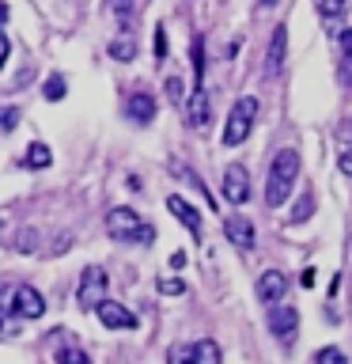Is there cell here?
<instances>
[{
    "mask_svg": "<svg viewBox=\"0 0 352 364\" xmlns=\"http://www.w3.org/2000/svg\"><path fill=\"white\" fill-rule=\"evenodd\" d=\"M295 175H299V152H295V148H280V152L273 156L269 178H265V205H269V209H280V205H284Z\"/></svg>",
    "mask_w": 352,
    "mask_h": 364,
    "instance_id": "1",
    "label": "cell"
},
{
    "mask_svg": "<svg viewBox=\"0 0 352 364\" xmlns=\"http://www.w3.org/2000/svg\"><path fill=\"white\" fill-rule=\"evenodd\" d=\"M106 232L118 239V243H141L148 247L155 239V228L141 220V213L133 209H110L106 213Z\"/></svg>",
    "mask_w": 352,
    "mask_h": 364,
    "instance_id": "2",
    "label": "cell"
},
{
    "mask_svg": "<svg viewBox=\"0 0 352 364\" xmlns=\"http://www.w3.org/2000/svg\"><path fill=\"white\" fill-rule=\"evenodd\" d=\"M254 114H258V99H254V95H243V99L231 107V114H227V125H224V144H227V148L243 144L246 136H250Z\"/></svg>",
    "mask_w": 352,
    "mask_h": 364,
    "instance_id": "3",
    "label": "cell"
},
{
    "mask_svg": "<svg viewBox=\"0 0 352 364\" xmlns=\"http://www.w3.org/2000/svg\"><path fill=\"white\" fill-rule=\"evenodd\" d=\"M269 326H273V334H277V341L284 349H292L295 346V334H299V311H295L292 304H273V311H269Z\"/></svg>",
    "mask_w": 352,
    "mask_h": 364,
    "instance_id": "4",
    "label": "cell"
},
{
    "mask_svg": "<svg viewBox=\"0 0 352 364\" xmlns=\"http://www.w3.org/2000/svg\"><path fill=\"white\" fill-rule=\"evenodd\" d=\"M106 284H110L106 273H102L99 266H87L84 273H79V292H76V300L84 304V307H95V304L102 300V292H106Z\"/></svg>",
    "mask_w": 352,
    "mask_h": 364,
    "instance_id": "5",
    "label": "cell"
},
{
    "mask_svg": "<svg viewBox=\"0 0 352 364\" xmlns=\"http://www.w3.org/2000/svg\"><path fill=\"white\" fill-rule=\"evenodd\" d=\"M11 311H16L19 318H42L45 315L42 292L34 289V284H19V289L11 292Z\"/></svg>",
    "mask_w": 352,
    "mask_h": 364,
    "instance_id": "6",
    "label": "cell"
},
{
    "mask_svg": "<svg viewBox=\"0 0 352 364\" xmlns=\"http://www.w3.org/2000/svg\"><path fill=\"white\" fill-rule=\"evenodd\" d=\"M224 198L231 205H246L250 201V175H246V167L231 164L224 171Z\"/></svg>",
    "mask_w": 352,
    "mask_h": 364,
    "instance_id": "7",
    "label": "cell"
},
{
    "mask_svg": "<svg viewBox=\"0 0 352 364\" xmlns=\"http://www.w3.org/2000/svg\"><path fill=\"white\" fill-rule=\"evenodd\" d=\"M95 311H99V323H102V326H110V330H133V326H136V315H133L125 304L99 300V304H95Z\"/></svg>",
    "mask_w": 352,
    "mask_h": 364,
    "instance_id": "8",
    "label": "cell"
},
{
    "mask_svg": "<svg viewBox=\"0 0 352 364\" xmlns=\"http://www.w3.org/2000/svg\"><path fill=\"white\" fill-rule=\"evenodd\" d=\"M224 235H227V243H235L238 250H254V239H258L250 216H238V213L224 220Z\"/></svg>",
    "mask_w": 352,
    "mask_h": 364,
    "instance_id": "9",
    "label": "cell"
},
{
    "mask_svg": "<svg viewBox=\"0 0 352 364\" xmlns=\"http://www.w3.org/2000/svg\"><path fill=\"white\" fill-rule=\"evenodd\" d=\"M284 292H288V277H284L280 269H265V273L258 277V300H261V304H269V307L280 304Z\"/></svg>",
    "mask_w": 352,
    "mask_h": 364,
    "instance_id": "10",
    "label": "cell"
},
{
    "mask_svg": "<svg viewBox=\"0 0 352 364\" xmlns=\"http://www.w3.org/2000/svg\"><path fill=\"white\" fill-rule=\"evenodd\" d=\"M167 209L175 213V220H178L182 228H189V235H193V239H201V213L193 209V205H189L186 198L170 193V198H167Z\"/></svg>",
    "mask_w": 352,
    "mask_h": 364,
    "instance_id": "11",
    "label": "cell"
},
{
    "mask_svg": "<svg viewBox=\"0 0 352 364\" xmlns=\"http://www.w3.org/2000/svg\"><path fill=\"white\" fill-rule=\"evenodd\" d=\"M186 122L193 125V129H209V122H212L209 95H204V87H201V84L193 87V95H189V102H186Z\"/></svg>",
    "mask_w": 352,
    "mask_h": 364,
    "instance_id": "12",
    "label": "cell"
},
{
    "mask_svg": "<svg viewBox=\"0 0 352 364\" xmlns=\"http://www.w3.org/2000/svg\"><path fill=\"white\" fill-rule=\"evenodd\" d=\"M284 53H288V27H273L269 53H265V76H280Z\"/></svg>",
    "mask_w": 352,
    "mask_h": 364,
    "instance_id": "13",
    "label": "cell"
},
{
    "mask_svg": "<svg viewBox=\"0 0 352 364\" xmlns=\"http://www.w3.org/2000/svg\"><path fill=\"white\" fill-rule=\"evenodd\" d=\"M125 114H129V122L144 125L155 118V95H148V91H133L129 102H125Z\"/></svg>",
    "mask_w": 352,
    "mask_h": 364,
    "instance_id": "14",
    "label": "cell"
},
{
    "mask_svg": "<svg viewBox=\"0 0 352 364\" xmlns=\"http://www.w3.org/2000/svg\"><path fill=\"white\" fill-rule=\"evenodd\" d=\"M193 349V364H220V346H216L212 338H201Z\"/></svg>",
    "mask_w": 352,
    "mask_h": 364,
    "instance_id": "15",
    "label": "cell"
},
{
    "mask_svg": "<svg viewBox=\"0 0 352 364\" xmlns=\"http://www.w3.org/2000/svg\"><path fill=\"white\" fill-rule=\"evenodd\" d=\"M23 164H27L31 171H45V167L53 164V156H50V148H45V144L34 141V144L27 148V156H23Z\"/></svg>",
    "mask_w": 352,
    "mask_h": 364,
    "instance_id": "16",
    "label": "cell"
},
{
    "mask_svg": "<svg viewBox=\"0 0 352 364\" xmlns=\"http://www.w3.org/2000/svg\"><path fill=\"white\" fill-rule=\"evenodd\" d=\"M110 57H118V61H133V57H136V42L129 38V34L114 38V42H110Z\"/></svg>",
    "mask_w": 352,
    "mask_h": 364,
    "instance_id": "17",
    "label": "cell"
},
{
    "mask_svg": "<svg viewBox=\"0 0 352 364\" xmlns=\"http://www.w3.org/2000/svg\"><path fill=\"white\" fill-rule=\"evenodd\" d=\"M311 213H314V193L307 190L303 198L295 201V209H292V216H288V224H303V220H307V216H311Z\"/></svg>",
    "mask_w": 352,
    "mask_h": 364,
    "instance_id": "18",
    "label": "cell"
},
{
    "mask_svg": "<svg viewBox=\"0 0 352 364\" xmlns=\"http://www.w3.org/2000/svg\"><path fill=\"white\" fill-rule=\"evenodd\" d=\"M57 364H91V357L79 346H61L57 349Z\"/></svg>",
    "mask_w": 352,
    "mask_h": 364,
    "instance_id": "19",
    "label": "cell"
},
{
    "mask_svg": "<svg viewBox=\"0 0 352 364\" xmlns=\"http://www.w3.org/2000/svg\"><path fill=\"white\" fill-rule=\"evenodd\" d=\"M314 364H348V357H345L337 346H326V349L314 353Z\"/></svg>",
    "mask_w": 352,
    "mask_h": 364,
    "instance_id": "20",
    "label": "cell"
},
{
    "mask_svg": "<svg viewBox=\"0 0 352 364\" xmlns=\"http://www.w3.org/2000/svg\"><path fill=\"white\" fill-rule=\"evenodd\" d=\"M42 95L50 99V102H61V99H65V76H50V80H45Z\"/></svg>",
    "mask_w": 352,
    "mask_h": 364,
    "instance_id": "21",
    "label": "cell"
},
{
    "mask_svg": "<svg viewBox=\"0 0 352 364\" xmlns=\"http://www.w3.org/2000/svg\"><path fill=\"white\" fill-rule=\"evenodd\" d=\"M314 4H318V16H322V19H337L341 11H345L348 0H314Z\"/></svg>",
    "mask_w": 352,
    "mask_h": 364,
    "instance_id": "22",
    "label": "cell"
},
{
    "mask_svg": "<svg viewBox=\"0 0 352 364\" xmlns=\"http://www.w3.org/2000/svg\"><path fill=\"white\" fill-rule=\"evenodd\" d=\"M110 11L118 16L121 27H129V19H133V0H110Z\"/></svg>",
    "mask_w": 352,
    "mask_h": 364,
    "instance_id": "23",
    "label": "cell"
},
{
    "mask_svg": "<svg viewBox=\"0 0 352 364\" xmlns=\"http://www.w3.org/2000/svg\"><path fill=\"white\" fill-rule=\"evenodd\" d=\"M167 364H193V349L189 346H170L167 349Z\"/></svg>",
    "mask_w": 352,
    "mask_h": 364,
    "instance_id": "24",
    "label": "cell"
},
{
    "mask_svg": "<svg viewBox=\"0 0 352 364\" xmlns=\"http://www.w3.org/2000/svg\"><path fill=\"white\" fill-rule=\"evenodd\" d=\"M159 292H163V296H182V292H186V281H182V277H163V281H159Z\"/></svg>",
    "mask_w": 352,
    "mask_h": 364,
    "instance_id": "25",
    "label": "cell"
},
{
    "mask_svg": "<svg viewBox=\"0 0 352 364\" xmlns=\"http://www.w3.org/2000/svg\"><path fill=\"white\" fill-rule=\"evenodd\" d=\"M337 76H341V84L352 87V50L341 53V68H337Z\"/></svg>",
    "mask_w": 352,
    "mask_h": 364,
    "instance_id": "26",
    "label": "cell"
},
{
    "mask_svg": "<svg viewBox=\"0 0 352 364\" xmlns=\"http://www.w3.org/2000/svg\"><path fill=\"white\" fill-rule=\"evenodd\" d=\"M193 73H197V84H201V73H204V42L193 38Z\"/></svg>",
    "mask_w": 352,
    "mask_h": 364,
    "instance_id": "27",
    "label": "cell"
},
{
    "mask_svg": "<svg viewBox=\"0 0 352 364\" xmlns=\"http://www.w3.org/2000/svg\"><path fill=\"white\" fill-rule=\"evenodd\" d=\"M163 87H167V99H170V102H182V99H186V87H182V80H178V76H170Z\"/></svg>",
    "mask_w": 352,
    "mask_h": 364,
    "instance_id": "28",
    "label": "cell"
},
{
    "mask_svg": "<svg viewBox=\"0 0 352 364\" xmlns=\"http://www.w3.org/2000/svg\"><path fill=\"white\" fill-rule=\"evenodd\" d=\"M34 239H38V235H34L31 228H27V232H19V235H16V250H23V255H31V250L38 247V243H34Z\"/></svg>",
    "mask_w": 352,
    "mask_h": 364,
    "instance_id": "29",
    "label": "cell"
},
{
    "mask_svg": "<svg viewBox=\"0 0 352 364\" xmlns=\"http://www.w3.org/2000/svg\"><path fill=\"white\" fill-rule=\"evenodd\" d=\"M152 50H155V61H163V57H167V31H163V27L155 31V42H152Z\"/></svg>",
    "mask_w": 352,
    "mask_h": 364,
    "instance_id": "30",
    "label": "cell"
},
{
    "mask_svg": "<svg viewBox=\"0 0 352 364\" xmlns=\"http://www.w3.org/2000/svg\"><path fill=\"white\" fill-rule=\"evenodd\" d=\"M337 167H341V175H352V148L337 152Z\"/></svg>",
    "mask_w": 352,
    "mask_h": 364,
    "instance_id": "31",
    "label": "cell"
},
{
    "mask_svg": "<svg viewBox=\"0 0 352 364\" xmlns=\"http://www.w3.org/2000/svg\"><path fill=\"white\" fill-rule=\"evenodd\" d=\"M337 141H345V144H352V118L337 125Z\"/></svg>",
    "mask_w": 352,
    "mask_h": 364,
    "instance_id": "32",
    "label": "cell"
},
{
    "mask_svg": "<svg viewBox=\"0 0 352 364\" xmlns=\"http://www.w3.org/2000/svg\"><path fill=\"white\" fill-rule=\"evenodd\" d=\"M8 53H11V46H8V34L0 31V68L8 65Z\"/></svg>",
    "mask_w": 352,
    "mask_h": 364,
    "instance_id": "33",
    "label": "cell"
},
{
    "mask_svg": "<svg viewBox=\"0 0 352 364\" xmlns=\"http://www.w3.org/2000/svg\"><path fill=\"white\" fill-rule=\"evenodd\" d=\"M314 281H318V273H314V269H303V277H299L303 289H314Z\"/></svg>",
    "mask_w": 352,
    "mask_h": 364,
    "instance_id": "34",
    "label": "cell"
},
{
    "mask_svg": "<svg viewBox=\"0 0 352 364\" xmlns=\"http://www.w3.org/2000/svg\"><path fill=\"white\" fill-rule=\"evenodd\" d=\"M352 50V27H345V34H341V53Z\"/></svg>",
    "mask_w": 352,
    "mask_h": 364,
    "instance_id": "35",
    "label": "cell"
},
{
    "mask_svg": "<svg viewBox=\"0 0 352 364\" xmlns=\"http://www.w3.org/2000/svg\"><path fill=\"white\" fill-rule=\"evenodd\" d=\"M0 334H8V318H4V311H0Z\"/></svg>",
    "mask_w": 352,
    "mask_h": 364,
    "instance_id": "36",
    "label": "cell"
},
{
    "mask_svg": "<svg viewBox=\"0 0 352 364\" xmlns=\"http://www.w3.org/2000/svg\"><path fill=\"white\" fill-rule=\"evenodd\" d=\"M4 19H8V4L0 0V23H4Z\"/></svg>",
    "mask_w": 352,
    "mask_h": 364,
    "instance_id": "37",
    "label": "cell"
},
{
    "mask_svg": "<svg viewBox=\"0 0 352 364\" xmlns=\"http://www.w3.org/2000/svg\"><path fill=\"white\" fill-rule=\"evenodd\" d=\"M261 4H269V8H273V4H277V0H261Z\"/></svg>",
    "mask_w": 352,
    "mask_h": 364,
    "instance_id": "38",
    "label": "cell"
}]
</instances>
